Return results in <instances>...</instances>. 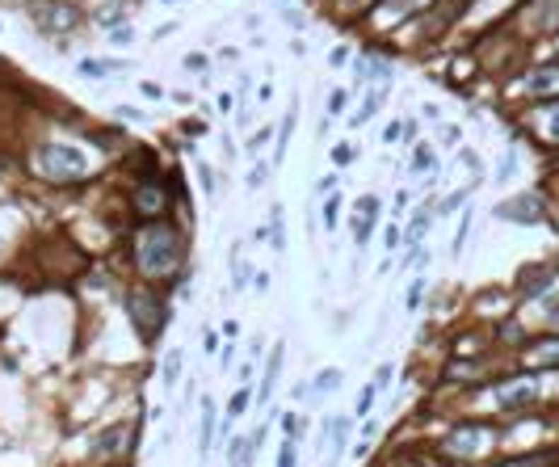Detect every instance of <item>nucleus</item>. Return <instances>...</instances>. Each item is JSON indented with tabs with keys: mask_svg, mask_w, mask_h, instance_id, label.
I'll list each match as a JSON object with an SVG mask.
<instances>
[{
	"mask_svg": "<svg viewBox=\"0 0 559 467\" xmlns=\"http://www.w3.org/2000/svg\"><path fill=\"white\" fill-rule=\"evenodd\" d=\"M181 257H185V240H181L177 228H168V224H152V228H143V232L135 236V261H139V270L148 278L172 274L181 265Z\"/></svg>",
	"mask_w": 559,
	"mask_h": 467,
	"instance_id": "nucleus-1",
	"label": "nucleus"
},
{
	"mask_svg": "<svg viewBox=\"0 0 559 467\" xmlns=\"http://www.w3.org/2000/svg\"><path fill=\"white\" fill-rule=\"evenodd\" d=\"M38 173L51 181H80L88 173V160L72 144H42L38 148Z\"/></svg>",
	"mask_w": 559,
	"mask_h": 467,
	"instance_id": "nucleus-2",
	"label": "nucleus"
},
{
	"mask_svg": "<svg viewBox=\"0 0 559 467\" xmlns=\"http://www.w3.org/2000/svg\"><path fill=\"white\" fill-rule=\"evenodd\" d=\"M126 311H131V320H135V328H139L143 341H156V333L164 328V320H168L164 304L152 299V295H135V299L126 304Z\"/></svg>",
	"mask_w": 559,
	"mask_h": 467,
	"instance_id": "nucleus-3",
	"label": "nucleus"
},
{
	"mask_svg": "<svg viewBox=\"0 0 559 467\" xmlns=\"http://www.w3.org/2000/svg\"><path fill=\"white\" fill-rule=\"evenodd\" d=\"M375 219H379V198H362L353 211V240L358 248H366V240L375 236Z\"/></svg>",
	"mask_w": 559,
	"mask_h": 467,
	"instance_id": "nucleus-4",
	"label": "nucleus"
},
{
	"mask_svg": "<svg viewBox=\"0 0 559 467\" xmlns=\"http://www.w3.org/2000/svg\"><path fill=\"white\" fill-rule=\"evenodd\" d=\"M534 379H522V384H505V388H496V404L500 408H522L526 400H534Z\"/></svg>",
	"mask_w": 559,
	"mask_h": 467,
	"instance_id": "nucleus-5",
	"label": "nucleus"
},
{
	"mask_svg": "<svg viewBox=\"0 0 559 467\" xmlns=\"http://www.w3.org/2000/svg\"><path fill=\"white\" fill-rule=\"evenodd\" d=\"M496 215H500V219H522V224H530V219H539L543 211H539V198L526 194V198H517V202H505Z\"/></svg>",
	"mask_w": 559,
	"mask_h": 467,
	"instance_id": "nucleus-6",
	"label": "nucleus"
},
{
	"mask_svg": "<svg viewBox=\"0 0 559 467\" xmlns=\"http://www.w3.org/2000/svg\"><path fill=\"white\" fill-rule=\"evenodd\" d=\"M118 59H80V76L84 80H110V76H118Z\"/></svg>",
	"mask_w": 559,
	"mask_h": 467,
	"instance_id": "nucleus-7",
	"label": "nucleus"
},
{
	"mask_svg": "<svg viewBox=\"0 0 559 467\" xmlns=\"http://www.w3.org/2000/svg\"><path fill=\"white\" fill-rule=\"evenodd\" d=\"M135 211H139V215H160V211H164V190H160V185H143V190L135 194Z\"/></svg>",
	"mask_w": 559,
	"mask_h": 467,
	"instance_id": "nucleus-8",
	"label": "nucleus"
},
{
	"mask_svg": "<svg viewBox=\"0 0 559 467\" xmlns=\"http://www.w3.org/2000/svg\"><path fill=\"white\" fill-rule=\"evenodd\" d=\"M479 442H483V429H459V434L450 438V451H454V455H476Z\"/></svg>",
	"mask_w": 559,
	"mask_h": 467,
	"instance_id": "nucleus-9",
	"label": "nucleus"
},
{
	"mask_svg": "<svg viewBox=\"0 0 559 467\" xmlns=\"http://www.w3.org/2000/svg\"><path fill=\"white\" fill-rule=\"evenodd\" d=\"M278 371H282V345L269 354V367H265V379H261V404L273 396V384H278Z\"/></svg>",
	"mask_w": 559,
	"mask_h": 467,
	"instance_id": "nucleus-10",
	"label": "nucleus"
},
{
	"mask_svg": "<svg viewBox=\"0 0 559 467\" xmlns=\"http://www.w3.org/2000/svg\"><path fill=\"white\" fill-rule=\"evenodd\" d=\"M211 446H215V404L202 400V442H198V451L206 455Z\"/></svg>",
	"mask_w": 559,
	"mask_h": 467,
	"instance_id": "nucleus-11",
	"label": "nucleus"
},
{
	"mask_svg": "<svg viewBox=\"0 0 559 467\" xmlns=\"http://www.w3.org/2000/svg\"><path fill=\"white\" fill-rule=\"evenodd\" d=\"M555 88H559V68H547V72L530 76V93H555Z\"/></svg>",
	"mask_w": 559,
	"mask_h": 467,
	"instance_id": "nucleus-12",
	"label": "nucleus"
},
{
	"mask_svg": "<svg viewBox=\"0 0 559 467\" xmlns=\"http://www.w3.org/2000/svg\"><path fill=\"white\" fill-rule=\"evenodd\" d=\"M383 97H387V88H370V93H366V101H362V110L353 114V122H366V118H375V110L383 105Z\"/></svg>",
	"mask_w": 559,
	"mask_h": 467,
	"instance_id": "nucleus-13",
	"label": "nucleus"
},
{
	"mask_svg": "<svg viewBox=\"0 0 559 467\" xmlns=\"http://www.w3.org/2000/svg\"><path fill=\"white\" fill-rule=\"evenodd\" d=\"M345 434H349V417H332L328 421V438H332V455L345 451Z\"/></svg>",
	"mask_w": 559,
	"mask_h": 467,
	"instance_id": "nucleus-14",
	"label": "nucleus"
},
{
	"mask_svg": "<svg viewBox=\"0 0 559 467\" xmlns=\"http://www.w3.org/2000/svg\"><path fill=\"white\" fill-rule=\"evenodd\" d=\"M408 139H412V122L408 118H396L387 127V135H383V144H408Z\"/></svg>",
	"mask_w": 559,
	"mask_h": 467,
	"instance_id": "nucleus-15",
	"label": "nucleus"
},
{
	"mask_svg": "<svg viewBox=\"0 0 559 467\" xmlns=\"http://www.w3.org/2000/svg\"><path fill=\"white\" fill-rule=\"evenodd\" d=\"M437 160H433V148L429 144H416V152H412V173H429Z\"/></svg>",
	"mask_w": 559,
	"mask_h": 467,
	"instance_id": "nucleus-16",
	"label": "nucleus"
},
{
	"mask_svg": "<svg viewBox=\"0 0 559 467\" xmlns=\"http://www.w3.org/2000/svg\"><path fill=\"white\" fill-rule=\"evenodd\" d=\"M122 438H126V429H122V425H118V429H105V434H101V442H97V455L118 451V446H122Z\"/></svg>",
	"mask_w": 559,
	"mask_h": 467,
	"instance_id": "nucleus-17",
	"label": "nucleus"
},
{
	"mask_svg": "<svg viewBox=\"0 0 559 467\" xmlns=\"http://www.w3.org/2000/svg\"><path fill=\"white\" fill-rule=\"evenodd\" d=\"M425 228H429V215H416V219H412V228L404 232V244H412V248H416V244L425 240Z\"/></svg>",
	"mask_w": 559,
	"mask_h": 467,
	"instance_id": "nucleus-18",
	"label": "nucleus"
},
{
	"mask_svg": "<svg viewBox=\"0 0 559 467\" xmlns=\"http://www.w3.org/2000/svg\"><path fill=\"white\" fill-rule=\"evenodd\" d=\"M336 215H341V194L332 190V198H324V228H328V232L336 228Z\"/></svg>",
	"mask_w": 559,
	"mask_h": 467,
	"instance_id": "nucleus-19",
	"label": "nucleus"
},
{
	"mask_svg": "<svg viewBox=\"0 0 559 467\" xmlns=\"http://www.w3.org/2000/svg\"><path fill=\"white\" fill-rule=\"evenodd\" d=\"M177 375H181V350H168V358H164V384H177Z\"/></svg>",
	"mask_w": 559,
	"mask_h": 467,
	"instance_id": "nucleus-20",
	"label": "nucleus"
},
{
	"mask_svg": "<svg viewBox=\"0 0 559 467\" xmlns=\"http://www.w3.org/2000/svg\"><path fill=\"white\" fill-rule=\"evenodd\" d=\"M290 131H295V110L282 118V131H278V160L286 156V144H290Z\"/></svg>",
	"mask_w": 559,
	"mask_h": 467,
	"instance_id": "nucleus-21",
	"label": "nucleus"
},
{
	"mask_svg": "<svg viewBox=\"0 0 559 467\" xmlns=\"http://www.w3.org/2000/svg\"><path fill=\"white\" fill-rule=\"evenodd\" d=\"M375 396H379V388H375V384H366V388L358 391V417H366V413L375 408Z\"/></svg>",
	"mask_w": 559,
	"mask_h": 467,
	"instance_id": "nucleus-22",
	"label": "nucleus"
},
{
	"mask_svg": "<svg viewBox=\"0 0 559 467\" xmlns=\"http://www.w3.org/2000/svg\"><path fill=\"white\" fill-rule=\"evenodd\" d=\"M341 388V371H324L316 379V391H336Z\"/></svg>",
	"mask_w": 559,
	"mask_h": 467,
	"instance_id": "nucleus-23",
	"label": "nucleus"
},
{
	"mask_svg": "<svg viewBox=\"0 0 559 467\" xmlns=\"http://www.w3.org/2000/svg\"><path fill=\"white\" fill-rule=\"evenodd\" d=\"M513 168H517V156L505 152V160L496 164V181H509V177H513Z\"/></svg>",
	"mask_w": 559,
	"mask_h": 467,
	"instance_id": "nucleus-24",
	"label": "nucleus"
},
{
	"mask_svg": "<svg viewBox=\"0 0 559 467\" xmlns=\"http://www.w3.org/2000/svg\"><path fill=\"white\" fill-rule=\"evenodd\" d=\"M420 299H425V282H412V291H408V304H404V308L416 311V308H420Z\"/></svg>",
	"mask_w": 559,
	"mask_h": 467,
	"instance_id": "nucleus-25",
	"label": "nucleus"
},
{
	"mask_svg": "<svg viewBox=\"0 0 559 467\" xmlns=\"http://www.w3.org/2000/svg\"><path fill=\"white\" fill-rule=\"evenodd\" d=\"M345 101H349V93H345V88H336V93L328 97V114H341V110H345Z\"/></svg>",
	"mask_w": 559,
	"mask_h": 467,
	"instance_id": "nucleus-26",
	"label": "nucleus"
},
{
	"mask_svg": "<svg viewBox=\"0 0 559 467\" xmlns=\"http://www.w3.org/2000/svg\"><path fill=\"white\" fill-rule=\"evenodd\" d=\"M278 467H295V438H286V446L278 455Z\"/></svg>",
	"mask_w": 559,
	"mask_h": 467,
	"instance_id": "nucleus-27",
	"label": "nucleus"
},
{
	"mask_svg": "<svg viewBox=\"0 0 559 467\" xmlns=\"http://www.w3.org/2000/svg\"><path fill=\"white\" fill-rule=\"evenodd\" d=\"M131 38H135V34H131V30H126V25H118V30H114V34H110V42H114V47H126V42H131Z\"/></svg>",
	"mask_w": 559,
	"mask_h": 467,
	"instance_id": "nucleus-28",
	"label": "nucleus"
},
{
	"mask_svg": "<svg viewBox=\"0 0 559 467\" xmlns=\"http://www.w3.org/2000/svg\"><path fill=\"white\" fill-rule=\"evenodd\" d=\"M185 68H189V72H206V55H198V51L185 55Z\"/></svg>",
	"mask_w": 559,
	"mask_h": 467,
	"instance_id": "nucleus-29",
	"label": "nucleus"
},
{
	"mask_svg": "<svg viewBox=\"0 0 559 467\" xmlns=\"http://www.w3.org/2000/svg\"><path fill=\"white\" fill-rule=\"evenodd\" d=\"M534 358H539V362H555V358H559V345H543V350H534Z\"/></svg>",
	"mask_w": 559,
	"mask_h": 467,
	"instance_id": "nucleus-30",
	"label": "nucleus"
},
{
	"mask_svg": "<svg viewBox=\"0 0 559 467\" xmlns=\"http://www.w3.org/2000/svg\"><path fill=\"white\" fill-rule=\"evenodd\" d=\"M547 131H551V139H559V101L551 105V114H547Z\"/></svg>",
	"mask_w": 559,
	"mask_h": 467,
	"instance_id": "nucleus-31",
	"label": "nucleus"
},
{
	"mask_svg": "<svg viewBox=\"0 0 559 467\" xmlns=\"http://www.w3.org/2000/svg\"><path fill=\"white\" fill-rule=\"evenodd\" d=\"M261 181H265V160H257V168H252V173H248V185H252V190H257V185H261Z\"/></svg>",
	"mask_w": 559,
	"mask_h": 467,
	"instance_id": "nucleus-32",
	"label": "nucleus"
},
{
	"mask_svg": "<svg viewBox=\"0 0 559 467\" xmlns=\"http://www.w3.org/2000/svg\"><path fill=\"white\" fill-rule=\"evenodd\" d=\"M248 274H252V265H240V270H236V278H232V282H236V291L248 287Z\"/></svg>",
	"mask_w": 559,
	"mask_h": 467,
	"instance_id": "nucleus-33",
	"label": "nucleus"
},
{
	"mask_svg": "<svg viewBox=\"0 0 559 467\" xmlns=\"http://www.w3.org/2000/svg\"><path fill=\"white\" fill-rule=\"evenodd\" d=\"M219 110L232 114V110H236V93H219Z\"/></svg>",
	"mask_w": 559,
	"mask_h": 467,
	"instance_id": "nucleus-34",
	"label": "nucleus"
},
{
	"mask_svg": "<svg viewBox=\"0 0 559 467\" xmlns=\"http://www.w3.org/2000/svg\"><path fill=\"white\" fill-rule=\"evenodd\" d=\"M248 408V391H236V400H232V417H240Z\"/></svg>",
	"mask_w": 559,
	"mask_h": 467,
	"instance_id": "nucleus-35",
	"label": "nucleus"
},
{
	"mask_svg": "<svg viewBox=\"0 0 559 467\" xmlns=\"http://www.w3.org/2000/svg\"><path fill=\"white\" fill-rule=\"evenodd\" d=\"M442 144L454 148V144H459V127H446V131H442Z\"/></svg>",
	"mask_w": 559,
	"mask_h": 467,
	"instance_id": "nucleus-36",
	"label": "nucleus"
},
{
	"mask_svg": "<svg viewBox=\"0 0 559 467\" xmlns=\"http://www.w3.org/2000/svg\"><path fill=\"white\" fill-rule=\"evenodd\" d=\"M332 160H336V164H349V160H353V148H336Z\"/></svg>",
	"mask_w": 559,
	"mask_h": 467,
	"instance_id": "nucleus-37",
	"label": "nucleus"
},
{
	"mask_svg": "<svg viewBox=\"0 0 559 467\" xmlns=\"http://www.w3.org/2000/svg\"><path fill=\"white\" fill-rule=\"evenodd\" d=\"M265 139H269V131H257V135H252V139H248V152H257V148H261V144H265Z\"/></svg>",
	"mask_w": 559,
	"mask_h": 467,
	"instance_id": "nucleus-38",
	"label": "nucleus"
},
{
	"mask_svg": "<svg viewBox=\"0 0 559 467\" xmlns=\"http://www.w3.org/2000/svg\"><path fill=\"white\" fill-rule=\"evenodd\" d=\"M459 160H463V168H479V156L476 152H463Z\"/></svg>",
	"mask_w": 559,
	"mask_h": 467,
	"instance_id": "nucleus-39",
	"label": "nucleus"
},
{
	"mask_svg": "<svg viewBox=\"0 0 559 467\" xmlns=\"http://www.w3.org/2000/svg\"><path fill=\"white\" fill-rule=\"evenodd\" d=\"M236 333H240V324H236V320H228V324H223V337H228V341H236Z\"/></svg>",
	"mask_w": 559,
	"mask_h": 467,
	"instance_id": "nucleus-40",
	"label": "nucleus"
},
{
	"mask_svg": "<svg viewBox=\"0 0 559 467\" xmlns=\"http://www.w3.org/2000/svg\"><path fill=\"white\" fill-rule=\"evenodd\" d=\"M555 320H559V311H555Z\"/></svg>",
	"mask_w": 559,
	"mask_h": 467,
	"instance_id": "nucleus-41",
	"label": "nucleus"
}]
</instances>
